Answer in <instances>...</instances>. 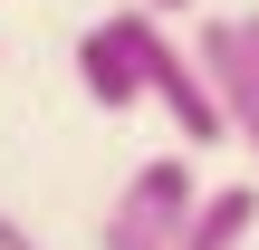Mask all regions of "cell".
Listing matches in <instances>:
<instances>
[{
  "mask_svg": "<svg viewBox=\"0 0 259 250\" xmlns=\"http://www.w3.org/2000/svg\"><path fill=\"white\" fill-rule=\"evenodd\" d=\"M192 58H202V77H211V96H221L231 145L259 164V58H250V39H240V19H202V29H192Z\"/></svg>",
  "mask_w": 259,
  "mask_h": 250,
  "instance_id": "obj_4",
  "label": "cell"
},
{
  "mask_svg": "<svg viewBox=\"0 0 259 250\" xmlns=\"http://www.w3.org/2000/svg\"><path fill=\"white\" fill-rule=\"evenodd\" d=\"M0 250H48V241H38V231H29L19 212H0Z\"/></svg>",
  "mask_w": 259,
  "mask_h": 250,
  "instance_id": "obj_6",
  "label": "cell"
},
{
  "mask_svg": "<svg viewBox=\"0 0 259 250\" xmlns=\"http://www.w3.org/2000/svg\"><path fill=\"white\" fill-rule=\"evenodd\" d=\"M240 39H250V58H259V10H250V19H240Z\"/></svg>",
  "mask_w": 259,
  "mask_h": 250,
  "instance_id": "obj_8",
  "label": "cell"
},
{
  "mask_svg": "<svg viewBox=\"0 0 259 250\" xmlns=\"http://www.w3.org/2000/svg\"><path fill=\"white\" fill-rule=\"evenodd\" d=\"M144 106H163V125L183 135V154H211V145H231V125H221V96H211V77H202L192 39H173V29H163V48H154V87H144Z\"/></svg>",
  "mask_w": 259,
  "mask_h": 250,
  "instance_id": "obj_3",
  "label": "cell"
},
{
  "mask_svg": "<svg viewBox=\"0 0 259 250\" xmlns=\"http://www.w3.org/2000/svg\"><path fill=\"white\" fill-rule=\"evenodd\" d=\"M135 10H154V19H173V10H192V0H135Z\"/></svg>",
  "mask_w": 259,
  "mask_h": 250,
  "instance_id": "obj_7",
  "label": "cell"
},
{
  "mask_svg": "<svg viewBox=\"0 0 259 250\" xmlns=\"http://www.w3.org/2000/svg\"><path fill=\"white\" fill-rule=\"evenodd\" d=\"M154 48H163V19L135 10V0L106 10V19H87V39H77V87H87V106L135 116L144 87H154Z\"/></svg>",
  "mask_w": 259,
  "mask_h": 250,
  "instance_id": "obj_2",
  "label": "cell"
},
{
  "mask_svg": "<svg viewBox=\"0 0 259 250\" xmlns=\"http://www.w3.org/2000/svg\"><path fill=\"white\" fill-rule=\"evenodd\" d=\"M250 241H259V183H211L173 250H250Z\"/></svg>",
  "mask_w": 259,
  "mask_h": 250,
  "instance_id": "obj_5",
  "label": "cell"
},
{
  "mask_svg": "<svg viewBox=\"0 0 259 250\" xmlns=\"http://www.w3.org/2000/svg\"><path fill=\"white\" fill-rule=\"evenodd\" d=\"M202 173H192V154H154V164H135L125 173V193L106 202V222H96V250H173L183 241V222L202 212Z\"/></svg>",
  "mask_w": 259,
  "mask_h": 250,
  "instance_id": "obj_1",
  "label": "cell"
}]
</instances>
